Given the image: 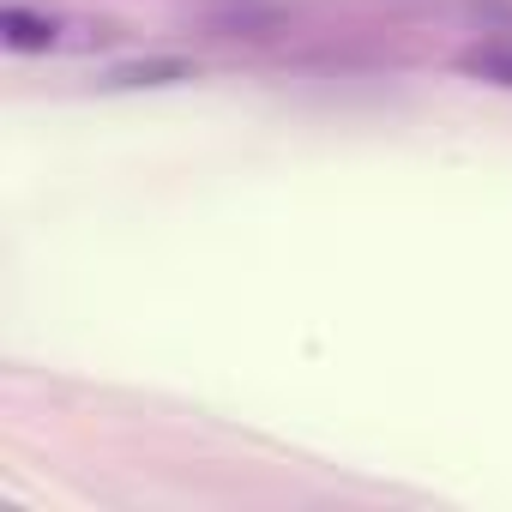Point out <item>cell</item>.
Masks as SVG:
<instances>
[{
    "label": "cell",
    "mask_w": 512,
    "mask_h": 512,
    "mask_svg": "<svg viewBox=\"0 0 512 512\" xmlns=\"http://www.w3.org/2000/svg\"><path fill=\"white\" fill-rule=\"evenodd\" d=\"M187 79H199L193 61H181V55H151V61L109 67L97 85H103V91H169V85H187Z\"/></svg>",
    "instance_id": "6da1fadb"
},
{
    "label": "cell",
    "mask_w": 512,
    "mask_h": 512,
    "mask_svg": "<svg viewBox=\"0 0 512 512\" xmlns=\"http://www.w3.org/2000/svg\"><path fill=\"white\" fill-rule=\"evenodd\" d=\"M458 67H464L470 79H482V85H506V91H512V49H506V43L464 49V55H458Z\"/></svg>",
    "instance_id": "3957f363"
},
{
    "label": "cell",
    "mask_w": 512,
    "mask_h": 512,
    "mask_svg": "<svg viewBox=\"0 0 512 512\" xmlns=\"http://www.w3.org/2000/svg\"><path fill=\"white\" fill-rule=\"evenodd\" d=\"M0 43L19 49V55H43V49L67 43V25L49 19V13H31V7H7L0 13Z\"/></svg>",
    "instance_id": "7a4b0ae2"
}]
</instances>
